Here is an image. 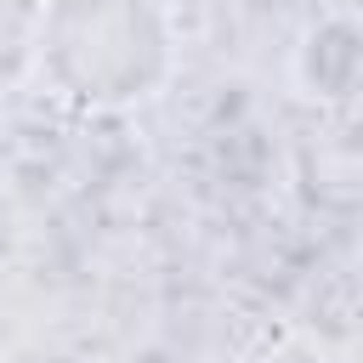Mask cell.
Returning <instances> with one entry per match:
<instances>
[{"instance_id":"1","label":"cell","mask_w":363,"mask_h":363,"mask_svg":"<svg viewBox=\"0 0 363 363\" xmlns=\"http://www.w3.org/2000/svg\"><path fill=\"white\" fill-rule=\"evenodd\" d=\"M176 28L164 0H45L34 28V74L57 102L119 113L164 91Z\"/></svg>"}]
</instances>
